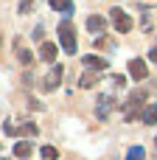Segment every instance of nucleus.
Here are the masks:
<instances>
[{
    "mask_svg": "<svg viewBox=\"0 0 157 160\" xmlns=\"http://www.w3.org/2000/svg\"><path fill=\"white\" fill-rule=\"evenodd\" d=\"M39 129H37V124H31V121H25L22 127H17V135H25V138H34Z\"/></svg>",
    "mask_w": 157,
    "mask_h": 160,
    "instance_id": "13",
    "label": "nucleus"
},
{
    "mask_svg": "<svg viewBox=\"0 0 157 160\" xmlns=\"http://www.w3.org/2000/svg\"><path fill=\"white\" fill-rule=\"evenodd\" d=\"M143 155H146V152H143V146H132V149H129V155H126V160H143Z\"/></svg>",
    "mask_w": 157,
    "mask_h": 160,
    "instance_id": "16",
    "label": "nucleus"
},
{
    "mask_svg": "<svg viewBox=\"0 0 157 160\" xmlns=\"http://www.w3.org/2000/svg\"><path fill=\"white\" fill-rule=\"evenodd\" d=\"M143 110H146V90H138V93H132V98H129V104H126L124 118H126V121L143 118Z\"/></svg>",
    "mask_w": 157,
    "mask_h": 160,
    "instance_id": "2",
    "label": "nucleus"
},
{
    "mask_svg": "<svg viewBox=\"0 0 157 160\" xmlns=\"http://www.w3.org/2000/svg\"><path fill=\"white\" fill-rule=\"evenodd\" d=\"M110 17H112V25L121 31V34H129L132 28H135V20L124 11V8H118V6H112V11H110Z\"/></svg>",
    "mask_w": 157,
    "mask_h": 160,
    "instance_id": "3",
    "label": "nucleus"
},
{
    "mask_svg": "<svg viewBox=\"0 0 157 160\" xmlns=\"http://www.w3.org/2000/svg\"><path fill=\"white\" fill-rule=\"evenodd\" d=\"M59 42H62V51H65L67 56L76 53L79 42H76V28H73L70 20H62V22H59Z\"/></svg>",
    "mask_w": 157,
    "mask_h": 160,
    "instance_id": "1",
    "label": "nucleus"
},
{
    "mask_svg": "<svg viewBox=\"0 0 157 160\" xmlns=\"http://www.w3.org/2000/svg\"><path fill=\"white\" fill-rule=\"evenodd\" d=\"M0 160H6V158H0Z\"/></svg>",
    "mask_w": 157,
    "mask_h": 160,
    "instance_id": "22",
    "label": "nucleus"
},
{
    "mask_svg": "<svg viewBox=\"0 0 157 160\" xmlns=\"http://www.w3.org/2000/svg\"><path fill=\"white\" fill-rule=\"evenodd\" d=\"M81 65H84L90 73H98V70L107 68V59H104V56H93V53H87V56H81Z\"/></svg>",
    "mask_w": 157,
    "mask_h": 160,
    "instance_id": "6",
    "label": "nucleus"
},
{
    "mask_svg": "<svg viewBox=\"0 0 157 160\" xmlns=\"http://www.w3.org/2000/svg\"><path fill=\"white\" fill-rule=\"evenodd\" d=\"M79 84H81V87H87V90H90V87H93V84H96V76H93V73H90V70H87V73H84V76H81V82H79Z\"/></svg>",
    "mask_w": 157,
    "mask_h": 160,
    "instance_id": "18",
    "label": "nucleus"
},
{
    "mask_svg": "<svg viewBox=\"0 0 157 160\" xmlns=\"http://www.w3.org/2000/svg\"><path fill=\"white\" fill-rule=\"evenodd\" d=\"M93 45H96V48H98V51H107V48H112V42H110V39H107V37H104V34H101V37H98V39H96V42H93Z\"/></svg>",
    "mask_w": 157,
    "mask_h": 160,
    "instance_id": "17",
    "label": "nucleus"
},
{
    "mask_svg": "<svg viewBox=\"0 0 157 160\" xmlns=\"http://www.w3.org/2000/svg\"><path fill=\"white\" fill-rule=\"evenodd\" d=\"M110 107H112V98H110V96H101L98 104H96V115H98V118H107V115H110Z\"/></svg>",
    "mask_w": 157,
    "mask_h": 160,
    "instance_id": "10",
    "label": "nucleus"
},
{
    "mask_svg": "<svg viewBox=\"0 0 157 160\" xmlns=\"http://www.w3.org/2000/svg\"><path fill=\"white\" fill-rule=\"evenodd\" d=\"M14 155H17L20 160H25L28 155H31V143H28V141H20V143L14 146Z\"/></svg>",
    "mask_w": 157,
    "mask_h": 160,
    "instance_id": "14",
    "label": "nucleus"
},
{
    "mask_svg": "<svg viewBox=\"0 0 157 160\" xmlns=\"http://www.w3.org/2000/svg\"><path fill=\"white\" fill-rule=\"evenodd\" d=\"M146 127H157V101L155 104H146V110H143V118H140Z\"/></svg>",
    "mask_w": 157,
    "mask_h": 160,
    "instance_id": "9",
    "label": "nucleus"
},
{
    "mask_svg": "<svg viewBox=\"0 0 157 160\" xmlns=\"http://www.w3.org/2000/svg\"><path fill=\"white\" fill-rule=\"evenodd\" d=\"M17 59H20V65H25V68H31V65H34V53H31V51H25V48H17Z\"/></svg>",
    "mask_w": 157,
    "mask_h": 160,
    "instance_id": "12",
    "label": "nucleus"
},
{
    "mask_svg": "<svg viewBox=\"0 0 157 160\" xmlns=\"http://www.w3.org/2000/svg\"><path fill=\"white\" fill-rule=\"evenodd\" d=\"M104 28H107V20H104L101 14H90V17H87V31H90V34H98V37H101Z\"/></svg>",
    "mask_w": 157,
    "mask_h": 160,
    "instance_id": "7",
    "label": "nucleus"
},
{
    "mask_svg": "<svg viewBox=\"0 0 157 160\" xmlns=\"http://www.w3.org/2000/svg\"><path fill=\"white\" fill-rule=\"evenodd\" d=\"M149 59H152V62H157V45L152 48V51H149Z\"/></svg>",
    "mask_w": 157,
    "mask_h": 160,
    "instance_id": "20",
    "label": "nucleus"
},
{
    "mask_svg": "<svg viewBox=\"0 0 157 160\" xmlns=\"http://www.w3.org/2000/svg\"><path fill=\"white\" fill-rule=\"evenodd\" d=\"M155 158H157V138H155Z\"/></svg>",
    "mask_w": 157,
    "mask_h": 160,
    "instance_id": "21",
    "label": "nucleus"
},
{
    "mask_svg": "<svg viewBox=\"0 0 157 160\" xmlns=\"http://www.w3.org/2000/svg\"><path fill=\"white\" fill-rule=\"evenodd\" d=\"M39 59H42V62H48V65H56V45L45 39V42L39 45Z\"/></svg>",
    "mask_w": 157,
    "mask_h": 160,
    "instance_id": "8",
    "label": "nucleus"
},
{
    "mask_svg": "<svg viewBox=\"0 0 157 160\" xmlns=\"http://www.w3.org/2000/svg\"><path fill=\"white\" fill-rule=\"evenodd\" d=\"M62 76H65V68H62V65H53V68L48 70V76L42 79V90H45V93H53V90L62 84Z\"/></svg>",
    "mask_w": 157,
    "mask_h": 160,
    "instance_id": "4",
    "label": "nucleus"
},
{
    "mask_svg": "<svg viewBox=\"0 0 157 160\" xmlns=\"http://www.w3.org/2000/svg\"><path fill=\"white\" fill-rule=\"evenodd\" d=\"M39 155H42L45 160H56V158H59V152H56V146H42V149H39Z\"/></svg>",
    "mask_w": 157,
    "mask_h": 160,
    "instance_id": "15",
    "label": "nucleus"
},
{
    "mask_svg": "<svg viewBox=\"0 0 157 160\" xmlns=\"http://www.w3.org/2000/svg\"><path fill=\"white\" fill-rule=\"evenodd\" d=\"M48 3H51V8H56V11H65L67 17L73 14V3H70V0H48Z\"/></svg>",
    "mask_w": 157,
    "mask_h": 160,
    "instance_id": "11",
    "label": "nucleus"
},
{
    "mask_svg": "<svg viewBox=\"0 0 157 160\" xmlns=\"http://www.w3.org/2000/svg\"><path fill=\"white\" fill-rule=\"evenodd\" d=\"M31 8H34V0H20V11L22 14H28Z\"/></svg>",
    "mask_w": 157,
    "mask_h": 160,
    "instance_id": "19",
    "label": "nucleus"
},
{
    "mask_svg": "<svg viewBox=\"0 0 157 160\" xmlns=\"http://www.w3.org/2000/svg\"><path fill=\"white\" fill-rule=\"evenodd\" d=\"M129 76H132L135 82H143V79L149 76L146 62H143V59H129Z\"/></svg>",
    "mask_w": 157,
    "mask_h": 160,
    "instance_id": "5",
    "label": "nucleus"
}]
</instances>
